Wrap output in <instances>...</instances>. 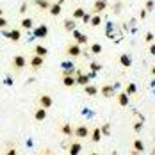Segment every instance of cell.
<instances>
[{
  "instance_id": "cell-29",
  "label": "cell",
  "mask_w": 155,
  "mask_h": 155,
  "mask_svg": "<svg viewBox=\"0 0 155 155\" xmlns=\"http://www.w3.org/2000/svg\"><path fill=\"white\" fill-rule=\"evenodd\" d=\"M89 68H91V71H93V73H96V71H102V68H104V66H102V64H100V62H89Z\"/></svg>"
},
{
  "instance_id": "cell-24",
  "label": "cell",
  "mask_w": 155,
  "mask_h": 155,
  "mask_svg": "<svg viewBox=\"0 0 155 155\" xmlns=\"http://www.w3.org/2000/svg\"><path fill=\"white\" fill-rule=\"evenodd\" d=\"M84 15H86V9H84V7H77V9L71 13V18H73V20H82Z\"/></svg>"
},
{
  "instance_id": "cell-44",
  "label": "cell",
  "mask_w": 155,
  "mask_h": 155,
  "mask_svg": "<svg viewBox=\"0 0 155 155\" xmlns=\"http://www.w3.org/2000/svg\"><path fill=\"white\" fill-rule=\"evenodd\" d=\"M71 2H75V0H71Z\"/></svg>"
},
{
  "instance_id": "cell-31",
  "label": "cell",
  "mask_w": 155,
  "mask_h": 155,
  "mask_svg": "<svg viewBox=\"0 0 155 155\" xmlns=\"http://www.w3.org/2000/svg\"><path fill=\"white\" fill-rule=\"evenodd\" d=\"M87 41H89V38H87L86 34H78L77 36V43L78 45H84V43H87Z\"/></svg>"
},
{
  "instance_id": "cell-5",
  "label": "cell",
  "mask_w": 155,
  "mask_h": 155,
  "mask_svg": "<svg viewBox=\"0 0 155 155\" xmlns=\"http://www.w3.org/2000/svg\"><path fill=\"white\" fill-rule=\"evenodd\" d=\"M38 104H39V107H43V109H50L52 105H54V100H52L50 94H39Z\"/></svg>"
},
{
  "instance_id": "cell-25",
  "label": "cell",
  "mask_w": 155,
  "mask_h": 155,
  "mask_svg": "<svg viewBox=\"0 0 155 155\" xmlns=\"http://www.w3.org/2000/svg\"><path fill=\"white\" fill-rule=\"evenodd\" d=\"M34 4H36L39 9H47V11H48V7L52 5V2H50V0H34Z\"/></svg>"
},
{
  "instance_id": "cell-43",
  "label": "cell",
  "mask_w": 155,
  "mask_h": 155,
  "mask_svg": "<svg viewBox=\"0 0 155 155\" xmlns=\"http://www.w3.org/2000/svg\"><path fill=\"white\" fill-rule=\"evenodd\" d=\"M132 155H139V152H136V150H134V152H132Z\"/></svg>"
},
{
  "instance_id": "cell-22",
  "label": "cell",
  "mask_w": 155,
  "mask_h": 155,
  "mask_svg": "<svg viewBox=\"0 0 155 155\" xmlns=\"http://www.w3.org/2000/svg\"><path fill=\"white\" fill-rule=\"evenodd\" d=\"M100 139H102V130H100V127H96L91 132V141L93 143H100Z\"/></svg>"
},
{
  "instance_id": "cell-23",
  "label": "cell",
  "mask_w": 155,
  "mask_h": 155,
  "mask_svg": "<svg viewBox=\"0 0 155 155\" xmlns=\"http://www.w3.org/2000/svg\"><path fill=\"white\" fill-rule=\"evenodd\" d=\"M125 93L128 94V96L136 94V93H137V86H136L134 82H128V84H127V87H125Z\"/></svg>"
},
{
  "instance_id": "cell-28",
  "label": "cell",
  "mask_w": 155,
  "mask_h": 155,
  "mask_svg": "<svg viewBox=\"0 0 155 155\" xmlns=\"http://www.w3.org/2000/svg\"><path fill=\"white\" fill-rule=\"evenodd\" d=\"M102 50H104V48H102L100 43H93V45H91V54H94V55H100Z\"/></svg>"
},
{
  "instance_id": "cell-1",
  "label": "cell",
  "mask_w": 155,
  "mask_h": 155,
  "mask_svg": "<svg viewBox=\"0 0 155 155\" xmlns=\"http://www.w3.org/2000/svg\"><path fill=\"white\" fill-rule=\"evenodd\" d=\"M64 52H66V55L71 57V59H77V57L82 55V48H80L78 43H68L66 48H64Z\"/></svg>"
},
{
  "instance_id": "cell-34",
  "label": "cell",
  "mask_w": 155,
  "mask_h": 155,
  "mask_svg": "<svg viewBox=\"0 0 155 155\" xmlns=\"http://www.w3.org/2000/svg\"><path fill=\"white\" fill-rule=\"evenodd\" d=\"M134 130H136V132H141V130H143V121H136V123H134Z\"/></svg>"
},
{
  "instance_id": "cell-2",
  "label": "cell",
  "mask_w": 155,
  "mask_h": 155,
  "mask_svg": "<svg viewBox=\"0 0 155 155\" xmlns=\"http://www.w3.org/2000/svg\"><path fill=\"white\" fill-rule=\"evenodd\" d=\"M25 66H27V59H25V55H15V57H13V61H11V68L15 70V73H20Z\"/></svg>"
},
{
  "instance_id": "cell-41",
  "label": "cell",
  "mask_w": 155,
  "mask_h": 155,
  "mask_svg": "<svg viewBox=\"0 0 155 155\" xmlns=\"http://www.w3.org/2000/svg\"><path fill=\"white\" fill-rule=\"evenodd\" d=\"M150 71H152V75H155V66H152V70H150Z\"/></svg>"
},
{
  "instance_id": "cell-38",
  "label": "cell",
  "mask_w": 155,
  "mask_h": 155,
  "mask_svg": "<svg viewBox=\"0 0 155 155\" xmlns=\"http://www.w3.org/2000/svg\"><path fill=\"white\" fill-rule=\"evenodd\" d=\"M5 155H18V152H16L15 148H9V150H7V153Z\"/></svg>"
},
{
  "instance_id": "cell-6",
  "label": "cell",
  "mask_w": 155,
  "mask_h": 155,
  "mask_svg": "<svg viewBox=\"0 0 155 155\" xmlns=\"http://www.w3.org/2000/svg\"><path fill=\"white\" fill-rule=\"evenodd\" d=\"M32 31H34V36H36L38 39H45L48 36V32H50L48 31V25H45V23H41L39 27H36V29H32Z\"/></svg>"
},
{
  "instance_id": "cell-21",
  "label": "cell",
  "mask_w": 155,
  "mask_h": 155,
  "mask_svg": "<svg viewBox=\"0 0 155 155\" xmlns=\"http://www.w3.org/2000/svg\"><path fill=\"white\" fill-rule=\"evenodd\" d=\"M7 38L16 43V41H20V38H21V31H20V29H13V31L7 34Z\"/></svg>"
},
{
  "instance_id": "cell-27",
  "label": "cell",
  "mask_w": 155,
  "mask_h": 155,
  "mask_svg": "<svg viewBox=\"0 0 155 155\" xmlns=\"http://www.w3.org/2000/svg\"><path fill=\"white\" fill-rule=\"evenodd\" d=\"M89 23H91V27H98V25L102 23V16L94 15V13H93V18H91V21H89Z\"/></svg>"
},
{
  "instance_id": "cell-39",
  "label": "cell",
  "mask_w": 155,
  "mask_h": 155,
  "mask_svg": "<svg viewBox=\"0 0 155 155\" xmlns=\"http://www.w3.org/2000/svg\"><path fill=\"white\" fill-rule=\"evenodd\" d=\"M25 11H27V4H21V7H20V13H21V15H23V13H25Z\"/></svg>"
},
{
  "instance_id": "cell-13",
  "label": "cell",
  "mask_w": 155,
  "mask_h": 155,
  "mask_svg": "<svg viewBox=\"0 0 155 155\" xmlns=\"http://www.w3.org/2000/svg\"><path fill=\"white\" fill-rule=\"evenodd\" d=\"M62 27H64V31L73 32L75 29H77V23H75V20H73V18H66V20H64V23H62Z\"/></svg>"
},
{
  "instance_id": "cell-10",
  "label": "cell",
  "mask_w": 155,
  "mask_h": 155,
  "mask_svg": "<svg viewBox=\"0 0 155 155\" xmlns=\"http://www.w3.org/2000/svg\"><path fill=\"white\" fill-rule=\"evenodd\" d=\"M75 73H77V86H87L89 84V77L87 75H84L80 70H75Z\"/></svg>"
},
{
  "instance_id": "cell-12",
  "label": "cell",
  "mask_w": 155,
  "mask_h": 155,
  "mask_svg": "<svg viewBox=\"0 0 155 155\" xmlns=\"http://www.w3.org/2000/svg\"><path fill=\"white\" fill-rule=\"evenodd\" d=\"M116 100H118V104L121 105V107H128V102H130V96L125 93V91H121V93L116 96Z\"/></svg>"
},
{
  "instance_id": "cell-35",
  "label": "cell",
  "mask_w": 155,
  "mask_h": 155,
  "mask_svg": "<svg viewBox=\"0 0 155 155\" xmlns=\"http://www.w3.org/2000/svg\"><path fill=\"white\" fill-rule=\"evenodd\" d=\"M91 18H93V15H89V13H86V15L82 16V21H84V23H89V21H91Z\"/></svg>"
},
{
  "instance_id": "cell-4",
  "label": "cell",
  "mask_w": 155,
  "mask_h": 155,
  "mask_svg": "<svg viewBox=\"0 0 155 155\" xmlns=\"http://www.w3.org/2000/svg\"><path fill=\"white\" fill-rule=\"evenodd\" d=\"M107 7H109V2H107V0H94L93 13H94V15H102Z\"/></svg>"
},
{
  "instance_id": "cell-3",
  "label": "cell",
  "mask_w": 155,
  "mask_h": 155,
  "mask_svg": "<svg viewBox=\"0 0 155 155\" xmlns=\"http://www.w3.org/2000/svg\"><path fill=\"white\" fill-rule=\"evenodd\" d=\"M73 136L78 137V139H86V137L89 136V128H87L86 125H77V127L73 128Z\"/></svg>"
},
{
  "instance_id": "cell-18",
  "label": "cell",
  "mask_w": 155,
  "mask_h": 155,
  "mask_svg": "<svg viewBox=\"0 0 155 155\" xmlns=\"http://www.w3.org/2000/svg\"><path fill=\"white\" fill-rule=\"evenodd\" d=\"M120 62H121L123 68H130V66H132V57H130L128 54H121V55H120Z\"/></svg>"
},
{
  "instance_id": "cell-8",
  "label": "cell",
  "mask_w": 155,
  "mask_h": 155,
  "mask_svg": "<svg viewBox=\"0 0 155 155\" xmlns=\"http://www.w3.org/2000/svg\"><path fill=\"white\" fill-rule=\"evenodd\" d=\"M62 2H64V0H59V2H55V4H52V5L48 7V13H50V16H59V15H61Z\"/></svg>"
},
{
  "instance_id": "cell-14",
  "label": "cell",
  "mask_w": 155,
  "mask_h": 155,
  "mask_svg": "<svg viewBox=\"0 0 155 155\" xmlns=\"http://www.w3.org/2000/svg\"><path fill=\"white\" fill-rule=\"evenodd\" d=\"M59 130H61V134L68 136V137H71V136H73V127H71L70 123H62L61 127H59Z\"/></svg>"
},
{
  "instance_id": "cell-37",
  "label": "cell",
  "mask_w": 155,
  "mask_h": 155,
  "mask_svg": "<svg viewBox=\"0 0 155 155\" xmlns=\"http://www.w3.org/2000/svg\"><path fill=\"white\" fill-rule=\"evenodd\" d=\"M75 73V70H62V77L64 75H73Z\"/></svg>"
},
{
  "instance_id": "cell-15",
  "label": "cell",
  "mask_w": 155,
  "mask_h": 155,
  "mask_svg": "<svg viewBox=\"0 0 155 155\" xmlns=\"http://www.w3.org/2000/svg\"><path fill=\"white\" fill-rule=\"evenodd\" d=\"M32 52H34V55H41V57H47L48 48H47V47H43V45H36V47L32 48Z\"/></svg>"
},
{
  "instance_id": "cell-19",
  "label": "cell",
  "mask_w": 155,
  "mask_h": 155,
  "mask_svg": "<svg viewBox=\"0 0 155 155\" xmlns=\"http://www.w3.org/2000/svg\"><path fill=\"white\" fill-rule=\"evenodd\" d=\"M34 118H36L38 121H43V120L47 118V109H43V107H38L36 110H34Z\"/></svg>"
},
{
  "instance_id": "cell-30",
  "label": "cell",
  "mask_w": 155,
  "mask_h": 155,
  "mask_svg": "<svg viewBox=\"0 0 155 155\" xmlns=\"http://www.w3.org/2000/svg\"><path fill=\"white\" fill-rule=\"evenodd\" d=\"M100 130H102V136H110V125L105 123L100 127Z\"/></svg>"
},
{
  "instance_id": "cell-9",
  "label": "cell",
  "mask_w": 155,
  "mask_h": 155,
  "mask_svg": "<svg viewBox=\"0 0 155 155\" xmlns=\"http://www.w3.org/2000/svg\"><path fill=\"white\" fill-rule=\"evenodd\" d=\"M114 87H116V86L105 84V86H102V87H100V94H102L104 98H110V96H114Z\"/></svg>"
},
{
  "instance_id": "cell-36",
  "label": "cell",
  "mask_w": 155,
  "mask_h": 155,
  "mask_svg": "<svg viewBox=\"0 0 155 155\" xmlns=\"http://www.w3.org/2000/svg\"><path fill=\"white\" fill-rule=\"evenodd\" d=\"M144 41H146V43H152V41H153V34H152V32H148V34L144 36Z\"/></svg>"
},
{
  "instance_id": "cell-11",
  "label": "cell",
  "mask_w": 155,
  "mask_h": 155,
  "mask_svg": "<svg viewBox=\"0 0 155 155\" xmlns=\"http://www.w3.org/2000/svg\"><path fill=\"white\" fill-rule=\"evenodd\" d=\"M62 86L64 87H75L77 86V78L73 77V75H64L62 77Z\"/></svg>"
},
{
  "instance_id": "cell-7",
  "label": "cell",
  "mask_w": 155,
  "mask_h": 155,
  "mask_svg": "<svg viewBox=\"0 0 155 155\" xmlns=\"http://www.w3.org/2000/svg\"><path fill=\"white\" fill-rule=\"evenodd\" d=\"M43 62H45V57H41V55H32L31 61H29V66L36 71V70H39V68L43 66Z\"/></svg>"
},
{
  "instance_id": "cell-42",
  "label": "cell",
  "mask_w": 155,
  "mask_h": 155,
  "mask_svg": "<svg viewBox=\"0 0 155 155\" xmlns=\"http://www.w3.org/2000/svg\"><path fill=\"white\" fill-rule=\"evenodd\" d=\"M89 155H100V153H98V152H91Z\"/></svg>"
},
{
  "instance_id": "cell-17",
  "label": "cell",
  "mask_w": 155,
  "mask_h": 155,
  "mask_svg": "<svg viewBox=\"0 0 155 155\" xmlns=\"http://www.w3.org/2000/svg\"><path fill=\"white\" fill-rule=\"evenodd\" d=\"M20 25H21V29L32 31V29H34V20H32L31 16H27V18H23V20H21V23H20Z\"/></svg>"
},
{
  "instance_id": "cell-26",
  "label": "cell",
  "mask_w": 155,
  "mask_h": 155,
  "mask_svg": "<svg viewBox=\"0 0 155 155\" xmlns=\"http://www.w3.org/2000/svg\"><path fill=\"white\" fill-rule=\"evenodd\" d=\"M132 146H134V150H136V152H139V153L144 152V143H143L141 139H136L134 143H132Z\"/></svg>"
},
{
  "instance_id": "cell-20",
  "label": "cell",
  "mask_w": 155,
  "mask_h": 155,
  "mask_svg": "<svg viewBox=\"0 0 155 155\" xmlns=\"http://www.w3.org/2000/svg\"><path fill=\"white\" fill-rule=\"evenodd\" d=\"M98 87L96 86H91V84H87V86H84V93L87 94V96H96L98 94Z\"/></svg>"
},
{
  "instance_id": "cell-16",
  "label": "cell",
  "mask_w": 155,
  "mask_h": 155,
  "mask_svg": "<svg viewBox=\"0 0 155 155\" xmlns=\"http://www.w3.org/2000/svg\"><path fill=\"white\" fill-rule=\"evenodd\" d=\"M68 152H70V155H78L82 152V144H80V143H71V144L68 146Z\"/></svg>"
},
{
  "instance_id": "cell-33",
  "label": "cell",
  "mask_w": 155,
  "mask_h": 155,
  "mask_svg": "<svg viewBox=\"0 0 155 155\" xmlns=\"http://www.w3.org/2000/svg\"><path fill=\"white\" fill-rule=\"evenodd\" d=\"M7 25H9V21H7L4 16H0V29H5Z\"/></svg>"
},
{
  "instance_id": "cell-40",
  "label": "cell",
  "mask_w": 155,
  "mask_h": 155,
  "mask_svg": "<svg viewBox=\"0 0 155 155\" xmlns=\"http://www.w3.org/2000/svg\"><path fill=\"white\" fill-rule=\"evenodd\" d=\"M150 54H152V55H155V43H152V45H150Z\"/></svg>"
},
{
  "instance_id": "cell-32",
  "label": "cell",
  "mask_w": 155,
  "mask_h": 155,
  "mask_svg": "<svg viewBox=\"0 0 155 155\" xmlns=\"http://www.w3.org/2000/svg\"><path fill=\"white\" fill-rule=\"evenodd\" d=\"M144 7H146L144 11H152V9L155 7V2H153V0H146V4H144Z\"/></svg>"
}]
</instances>
